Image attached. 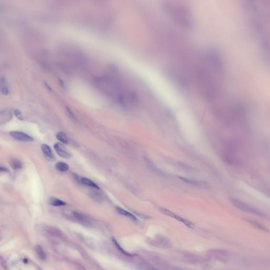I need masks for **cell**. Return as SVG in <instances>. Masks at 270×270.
I'll return each instance as SVG.
<instances>
[{"instance_id":"obj_1","label":"cell","mask_w":270,"mask_h":270,"mask_svg":"<svg viewBox=\"0 0 270 270\" xmlns=\"http://www.w3.org/2000/svg\"><path fill=\"white\" fill-rule=\"evenodd\" d=\"M164 6L169 16L179 25L187 29L193 26V17L191 10L187 6L174 1H167Z\"/></svg>"},{"instance_id":"obj_2","label":"cell","mask_w":270,"mask_h":270,"mask_svg":"<svg viewBox=\"0 0 270 270\" xmlns=\"http://www.w3.org/2000/svg\"><path fill=\"white\" fill-rule=\"evenodd\" d=\"M229 201L233 206L235 208L242 210L244 212L251 213L254 215H257L260 217H265V214L262 210H258L245 202L242 201L241 199L235 197H231L229 199Z\"/></svg>"},{"instance_id":"obj_3","label":"cell","mask_w":270,"mask_h":270,"mask_svg":"<svg viewBox=\"0 0 270 270\" xmlns=\"http://www.w3.org/2000/svg\"><path fill=\"white\" fill-rule=\"evenodd\" d=\"M124 245V250L132 253L146 246V243L142 237L134 235L125 239Z\"/></svg>"},{"instance_id":"obj_4","label":"cell","mask_w":270,"mask_h":270,"mask_svg":"<svg viewBox=\"0 0 270 270\" xmlns=\"http://www.w3.org/2000/svg\"><path fill=\"white\" fill-rule=\"evenodd\" d=\"M54 148L59 155L65 159H69L71 157V154L68 151L65 146L60 143H57L54 145Z\"/></svg>"},{"instance_id":"obj_5","label":"cell","mask_w":270,"mask_h":270,"mask_svg":"<svg viewBox=\"0 0 270 270\" xmlns=\"http://www.w3.org/2000/svg\"><path fill=\"white\" fill-rule=\"evenodd\" d=\"M10 136L16 140L22 141H31L33 140L32 137L21 132L13 131L10 132Z\"/></svg>"},{"instance_id":"obj_6","label":"cell","mask_w":270,"mask_h":270,"mask_svg":"<svg viewBox=\"0 0 270 270\" xmlns=\"http://www.w3.org/2000/svg\"><path fill=\"white\" fill-rule=\"evenodd\" d=\"M41 150L43 152L45 158L50 162H53L55 160V156L53 154L50 147L48 145L43 144L41 145Z\"/></svg>"},{"instance_id":"obj_7","label":"cell","mask_w":270,"mask_h":270,"mask_svg":"<svg viewBox=\"0 0 270 270\" xmlns=\"http://www.w3.org/2000/svg\"><path fill=\"white\" fill-rule=\"evenodd\" d=\"M79 180L80 183H81V184L82 185H86L87 186L91 187L92 188L98 189H100L99 187L95 183L92 182L91 179H89L88 178L82 177V178H79Z\"/></svg>"},{"instance_id":"obj_8","label":"cell","mask_w":270,"mask_h":270,"mask_svg":"<svg viewBox=\"0 0 270 270\" xmlns=\"http://www.w3.org/2000/svg\"><path fill=\"white\" fill-rule=\"evenodd\" d=\"M74 216L76 220H78L82 223H84V224H89L90 223V221L88 217L82 213L74 212Z\"/></svg>"},{"instance_id":"obj_9","label":"cell","mask_w":270,"mask_h":270,"mask_svg":"<svg viewBox=\"0 0 270 270\" xmlns=\"http://www.w3.org/2000/svg\"><path fill=\"white\" fill-rule=\"evenodd\" d=\"M49 203L51 205L53 206H62L66 205V203L65 202L62 201L61 199L55 198L54 197H51L49 199Z\"/></svg>"},{"instance_id":"obj_10","label":"cell","mask_w":270,"mask_h":270,"mask_svg":"<svg viewBox=\"0 0 270 270\" xmlns=\"http://www.w3.org/2000/svg\"><path fill=\"white\" fill-rule=\"evenodd\" d=\"M55 168L58 171L63 172H65L68 170H69V166L64 162H59L55 164Z\"/></svg>"},{"instance_id":"obj_11","label":"cell","mask_w":270,"mask_h":270,"mask_svg":"<svg viewBox=\"0 0 270 270\" xmlns=\"http://www.w3.org/2000/svg\"><path fill=\"white\" fill-rule=\"evenodd\" d=\"M89 195L92 199L97 202H101L103 200V196L102 194L98 191H91Z\"/></svg>"},{"instance_id":"obj_12","label":"cell","mask_w":270,"mask_h":270,"mask_svg":"<svg viewBox=\"0 0 270 270\" xmlns=\"http://www.w3.org/2000/svg\"><path fill=\"white\" fill-rule=\"evenodd\" d=\"M35 251H36V253L38 256L39 258L41 259V260H46V253L44 252V251L41 246H39V245L36 246Z\"/></svg>"},{"instance_id":"obj_13","label":"cell","mask_w":270,"mask_h":270,"mask_svg":"<svg viewBox=\"0 0 270 270\" xmlns=\"http://www.w3.org/2000/svg\"><path fill=\"white\" fill-rule=\"evenodd\" d=\"M246 220L247 222L250 223L251 225H252L254 227H256L258 229H261L262 231H268L266 228L263 225L261 224L260 223L254 220H252V219H246Z\"/></svg>"},{"instance_id":"obj_14","label":"cell","mask_w":270,"mask_h":270,"mask_svg":"<svg viewBox=\"0 0 270 270\" xmlns=\"http://www.w3.org/2000/svg\"><path fill=\"white\" fill-rule=\"evenodd\" d=\"M56 137L58 140L61 141L62 143H65V144H68L69 143L68 137L63 132H58L56 135Z\"/></svg>"},{"instance_id":"obj_15","label":"cell","mask_w":270,"mask_h":270,"mask_svg":"<svg viewBox=\"0 0 270 270\" xmlns=\"http://www.w3.org/2000/svg\"><path fill=\"white\" fill-rule=\"evenodd\" d=\"M10 166L13 170H19L22 167V164L19 160L13 159L10 161Z\"/></svg>"},{"instance_id":"obj_16","label":"cell","mask_w":270,"mask_h":270,"mask_svg":"<svg viewBox=\"0 0 270 270\" xmlns=\"http://www.w3.org/2000/svg\"><path fill=\"white\" fill-rule=\"evenodd\" d=\"M179 178H181L182 180H183L185 182H187L188 183H189V184H194V185H195L196 186H198L199 185H200L202 187H208L207 185H205V183H203V184H202L201 182L200 183V182H198V181H196V180H192L191 179H186V178H185L181 177H179Z\"/></svg>"},{"instance_id":"obj_17","label":"cell","mask_w":270,"mask_h":270,"mask_svg":"<svg viewBox=\"0 0 270 270\" xmlns=\"http://www.w3.org/2000/svg\"><path fill=\"white\" fill-rule=\"evenodd\" d=\"M1 92L2 94L3 95H4V96H7L10 93L9 89L7 88V87L6 86L2 87L1 88Z\"/></svg>"},{"instance_id":"obj_18","label":"cell","mask_w":270,"mask_h":270,"mask_svg":"<svg viewBox=\"0 0 270 270\" xmlns=\"http://www.w3.org/2000/svg\"><path fill=\"white\" fill-rule=\"evenodd\" d=\"M15 116H16L20 120H23V118H22V116L21 113L20 111L19 110H15Z\"/></svg>"},{"instance_id":"obj_19","label":"cell","mask_w":270,"mask_h":270,"mask_svg":"<svg viewBox=\"0 0 270 270\" xmlns=\"http://www.w3.org/2000/svg\"><path fill=\"white\" fill-rule=\"evenodd\" d=\"M66 109H67V111L68 112V114H69L70 116L72 118H74V119L75 118V116H74V113L72 112L71 109H70L68 107H66Z\"/></svg>"},{"instance_id":"obj_20","label":"cell","mask_w":270,"mask_h":270,"mask_svg":"<svg viewBox=\"0 0 270 270\" xmlns=\"http://www.w3.org/2000/svg\"><path fill=\"white\" fill-rule=\"evenodd\" d=\"M59 83H60V86L62 87L63 88L65 89V84L64 82H63L62 80H61V79H59Z\"/></svg>"},{"instance_id":"obj_21","label":"cell","mask_w":270,"mask_h":270,"mask_svg":"<svg viewBox=\"0 0 270 270\" xmlns=\"http://www.w3.org/2000/svg\"><path fill=\"white\" fill-rule=\"evenodd\" d=\"M0 170H1V171L2 172H7V171H8L7 168H5V167H3V166H1V168H0Z\"/></svg>"},{"instance_id":"obj_22","label":"cell","mask_w":270,"mask_h":270,"mask_svg":"<svg viewBox=\"0 0 270 270\" xmlns=\"http://www.w3.org/2000/svg\"><path fill=\"white\" fill-rule=\"evenodd\" d=\"M44 85H45V86L46 87V88L48 89H49L50 91H52V89H51L50 87L49 86V85L46 82H44Z\"/></svg>"}]
</instances>
